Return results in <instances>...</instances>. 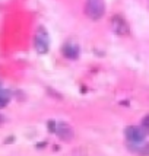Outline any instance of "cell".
<instances>
[{"label":"cell","instance_id":"obj_1","mask_svg":"<svg viewBox=\"0 0 149 156\" xmlns=\"http://www.w3.org/2000/svg\"><path fill=\"white\" fill-rule=\"evenodd\" d=\"M48 130H50V133L56 134L59 139L64 140V142H70L73 139V129L67 122L60 121V120H50Z\"/></svg>","mask_w":149,"mask_h":156},{"label":"cell","instance_id":"obj_2","mask_svg":"<svg viewBox=\"0 0 149 156\" xmlns=\"http://www.w3.org/2000/svg\"><path fill=\"white\" fill-rule=\"evenodd\" d=\"M34 47L38 54H47L50 50V35L45 27H38L34 37Z\"/></svg>","mask_w":149,"mask_h":156},{"label":"cell","instance_id":"obj_3","mask_svg":"<svg viewBox=\"0 0 149 156\" xmlns=\"http://www.w3.org/2000/svg\"><path fill=\"white\" fill-rule=\"evenodd\" d=\"M85 13L89 19L98 20L105 13V3L104 0H86L85 3Z\"/></svg>","mask_w":149,"mask_h":156},{"label":"cell","instance_id":"obj_4","mask_svg":"<svg viewBox=\"0 0 149 156\" xmlns=\"http://www.w3.org/2000/svg\"><path fill=\"white\" fill-rule=\"evenodd\" d=\"M127 142H142L148 134V129L145 126H129L124 130Z\"/></svg>","mask_w":149,"mask_h":156},{"label":"cell","instance_id":"obj_5","mask_svg":"<svg viewBox=\"0 0 149 156\" xmlns=\"http://www.w3.org/2000/svg\"><path fill=\"white\" fill-rule=\"evenodd\" d=\"M111 28H113V32H115L117 35L129 34V25H127V22L123 19L122 16H118V15L111 19Z\"/></svg>","mask_w":149,"mask_h":156},{"label":"cell","instance_id":"obj_6","mask_svg":"<svg viewBox=\"0 0 149 156\" xmlns=\"http://www.w3.org/2000/svg\"><path fill=\"white\" fill-rule=\"evenodd\" d=\"M127 147L130 152L140 156H149V143L142 140V142H127Z\"/></svg>","mask_w":149,"mask_h":156},{"label":"cell","instance_id":"obj_7","mask_svg":"<svg viewBox=\"0 0 149 156\" xmlns=\"http://www.w3.org/2000/svg\"><path fill=\"white\" fill-rule=\"evenodd\" d=\"M79 54H81V48L73 41H69L63 45V55L64 57H67L70 60H76L79 57Z\"/></svg>","mask_w":149,"mask_h":156},{"label":"cell","instance_id":"obj_8","mask_svg":"<svg viewBox=\"0 0 149 156\" xmlns=\"http://www.w3.org/2000/svg\"><path fill=\"white\" fill-rule=\"evenodd\" d=\"M9 101H10V92L2 89V90H0V108L6 107L7 104H9Z\"/></svg>","mask_w":149,"mask_h":156}]
</instances>
